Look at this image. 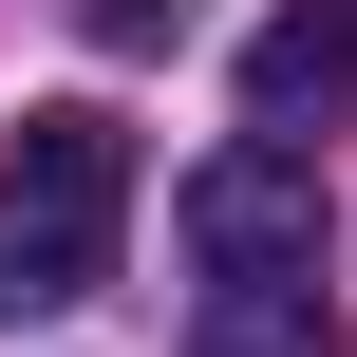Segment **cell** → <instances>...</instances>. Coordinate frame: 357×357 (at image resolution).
I'll return each mask as SVG.
<instances>
[{
	"instance_id": "1",
	"label": "cell",
	"mask_w": 357,
	"mask_h": 357,
	"mask_svg": "<svg viewBox=\"0 0 357 357\" xmlns=\"http://www.w3.org/2000/svg\"><path fill=\"white\" fill-rule=\"evenodd\" d=\"M113 226H132V132L113 113H19L0 132V320H56L113 282Z\"/></svg>"
},
{
	"instance_id": "2",
	"label": "cell",
	"mask_w": 357,
	"mask_h": 357,
	"mask_svg": "<svg viewBox=\"0 0 357 357\" xmlns=\"http://www.w3.org/2000/svg\"><path fill=\"white\" fill-rule=\"evenodd\" d=\"M188 245H207V282L320 264V169H301V151H207V169H188Z\"/></svg>"
},
{
	"instance_id": "3",
	"label": "cell",
	"mask_w": 357,
	"mask_h": 357,
	"mask_svg": "<svg viewBox=\"0 0 357 357\" xmlns=\"http://www.w3.org/2000/svg\"><path fill=\"white\" fill-rule=\"evenodd\" d=\"M339 94H357V0H282V19L245 38V113L301 132V113H339Z\"/></svg>"
},
{
	"instance_id": "4",
	"label": "cell",
	"mask_w": 357,
	"mask_h": 357,
	"mask_svg": "<svg viewBox=\"0 0 357 357\" xmlns=\"http://www.w3.org/2000/svg\"><path fill=\"white\" fill-rule=\"evenodd\" d=\"M188 357H339V301H320V264H245V282H207Z\"/></svg>"
},
{
	"instance_id": "5",
	"label": "cell",
	"mask_w": 357,
	"mask_h": 357,
	"mask_svg": "<svg viewBox=\"0 0 357 357\" xmlns=\"http://www.w3.org/2000/svg\"><path fill=\"white\" fill-rule=\"evenodd\" d=\"M75 19H94V56H188L207 38V0H75Z\"/></svg>"
}]
</instances>
